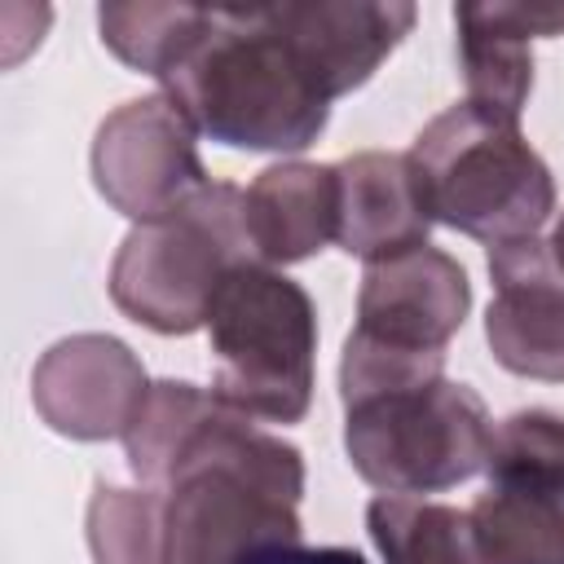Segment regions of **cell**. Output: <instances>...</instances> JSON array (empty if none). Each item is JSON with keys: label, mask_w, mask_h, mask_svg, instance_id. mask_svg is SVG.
<instances>
[{"label": "cell", "mask_w": 564, "mask_h": 564, "mask_svg": "<svg viewBox=\"0 0 564 564\" xmlns=\"http://www.w3.org/2000/svg\"><path fill=\"white\" fill-rule=\"evenodd\" d=\"M159 494L181 564H247L269 546L304 538V454L229 410L216 392L172 449Z\"/></svg>", "instance_id": "6da1fadb"}, {"label": "cell", "mask_w": 564, "mask_h": 564, "mask_svg": "<svg viewBox=\"0 0 564 564\" xmlns=\"http://www.w3.org/2000/svg\"><path fill=\"white\" fill-rule=\"evenodd\" d=\"M159 84L194 132L273 154L313 145L335 101L273 4L212 9L203 35Z\"/></svg>", "instance_id": "7a4b0ae2"}, {"label": "cell", "mask_w": 564, "mask_h": 564, "mask_svg": "<svg viewBox=\"0 0 564 564\" xmlns=\"http://www.w3.org/2000/svg\"><path fill=\"white\" fill-rule=\"evenodd\" d=\"M432 220L489 247L538 238L555 212V176L520 137V123L458 101L441 110L410 145Z\"/></svg>", "instance_id": "3957f363"}, {"label": "cell", "mask_w": 564, "mask_h": 564, "mask_svg": "<svg viewBox=\"0 0 564 564\" xmlns=\"http://www.w3.org/2000/svg\"><path fill=\"white\" fill-rule=\"evenodd\" d=\"M247 260L260 256L247 238L242 189L212 181L185 207L128 229L110 260V300L154 335H189L207 326L216 291Z\"/></svg>", "instance_id": "277c9868"}, {"label": "cell", "mask_w": 564, "mask_h": 564, "mask_svg": "<svg viewBox=\"0 0 564 564\" xmlns=\"http://www.w3.org/2000/svg\"><path fill=\"white\" fill-rule=\"evenodd\" d=\"M212 392L269 423H300L313 401L317 308L300 282L264 260L238 264L212 300Z\"/></svg>", "instance_id": "5b68a950"}, {"label": "cell", "mask_w": 564, "mask_h": 564, "mask_svg": "<svg viewBox=\"0 0 564 564\" xmlns=\"http://www.w3.org/2000/svg\"><path fill=\"white\" fill-rule=\"evenodd\" d=\"M494 423L467 383H414L344 405L352 471L397 498L441 494L485 471Z\"/></svg>", "instance_id": "8992f818"}, {"label": "cell", "mask_w": 564, "mask_h": 564, "mask_svg": "<svg viewBox=\"0 0 564 564\" xmlns=\"http://www.w3.org/2000/svg\"><path fill=\"white\" fill-rule=\"evenodd\" d=\"M194 123L167 97H132L115 106L93 137V185L128 220L145 225L185 207L212 185Z\"/></svg>", "instance_id": "52a82bcc"}, {"label": "cell", "mask_w": 564, "mask_h": 564, "mask_svg": "<svg viewBox=\"0 0 564 564\" xmlns=\"http://www.w3.org/2000/svg\"><path fill=\"white\" fill-rule=\"evenodd\" d=\"M467 308L471 282L463 264L423 242L366 264L352 335L401 357H445V344L458 335Z\"/></svg>", "instance_id": "ba28073f"}, {"label": "cell", "mask_w": 564, "mask_h": 564, "mask_svg": "<svg viewBox=\"0 0 564 564\" xmlns=\"http://www.w3.org/2000/svg\"><path fill=\"white\" fill-rule=\"evenodd\" d=\"M150 392L141 357L115 335H66L31 370L35 414L70 441H110L132 427Z\"/></svg>", "instance_id": "9c48e42d"}, {"label": "cell", "mask_w": 564, "mask_h": 564, "mask_svg": "<svg viewBox=\"0 0 564 564\" xmlns=\"http://www.w3.org/2000/svg\"><path fill=\"white\" fill-rule=\"evenodd\" d=\"M485 339L502 370L564 383V273L542 238L489 247Z\"/></svg>", "instance_id": "30bf717a"}, {"label": "cell", "mask_w": 564, "mask_h": 564, "mask_svg": "<svg viewBox=\"0 0 564 564\" xmlns=\"http://www.w3.org/2000/svg\"><path fill=\"white\" fill-rule=\"evenodd\" d=\"M458 70L467 101L485 115L520 123L533 93L538 35H564V4H516V0H467L454 9Z\"/></svg>", "instance_id": "8fae6325"}, {"label": "cell", "mask_w": 564, "mask_h": 564, "mask_svg": "<svg viewBox=\"0 0 564 564\" xmlns=\"http://www.w3.org/2000/svg\"><path fill=\"white\" fill-rule=\"evenodd\" d=\"M335 176H339L335 242L348 256L375 264V260H388V256H401L427 242L432 212L423 203L410 154L361 150V154L339 159Z\"/></svg>", "instance_id": "7c38bea8"}, {"label": "cell", "mask_w": 564, "mask_h": 564, "mask_svg": "<svg viewBox=\"0 0 564 564\" xmlns=\"http://www.w3.org/2000/svg\"><path fill=\"white\" fill-rule=\"evenodd\" d=\"M273 9L330 88V97L361 88L419 18L405 0H308Z\"/></svg>", "instance_id": "4fadbf2b"}, {"label": "cell", "mask_w": 564, "mask_h": 564, "mask_svg": "<svg viewBox=\"0 0 564 564\" xmlns=\"http://www.w3.org/2000/svg\"><path fill=\"white\" fill-rule=\"evenodd\" d=\"M247 238L264 264H300L335 238L339 176L335 163H273L242 194Z\"/></svg>", "instance_id": "5bb4252c"}, {"label": "cell", "mask_w": 564, "mask_h": 564, "mask_svg": "<svg viewBox=\"0 0 564 564\" xmlns=\"http://www.w3.org/2000/svg\"><path fill=\"white\" fill-rule=\"evenodd\" d=\"M467 516L489 564H564V494L489 485Z\"/></svg>", "instance_id": "9a60e30c"}, {"label": "cell", "mask_w": 564, "mask_h": 564, "mask_svg": "<svg viewBox=\"0 0 564 564\" xmlns=\"http://www.w3.org/2000/svg\"><path fill=\"white\" fill-rule=\"evenodd\" d=\"M366 529L383 564H489L471 516L445 502L379 494L366 507Z\"/></svg>", "instance_id": "2e32d148"}, {"label": "cell", "mask_w": 564, "mask_h": 564, "mask_svg": "<svg viewBox=\"0 0 564 564\" xmlns=\"http://www.w3.org/2000/svg\"><path fill=\"white\" fill-rule=\"evenodd\" d=\"M84 533L93 564H181L159 489H123L97 480L84 511Z\"/></svg>", "instance_id": "e0dca14e"}, {"label": "cell", "mask_w": 564, "mask_h": 564, "mask_svg": "<svg viewBox=\"0 0 564 564\" xmlns=\"http://www.w3.org/2000/svg\"><path fill=\"white\" fill-rule=\"evenodd\" d=\"M207 18L212 9L203 4H101L97 31H101V44L123 66L163 79L203 35Z\"/></svg>", "instance_id": "ac0fdd59"}, {"label": "cell", "mask_w": 564, "mask_h": 564, "mask_svg": "<svg viewBox=\"0 0 564 564\" xmlns=\"http://www.w3.org/2000/svg\"><path fill=\"white\" fill-rule=\"evenodd\" d=\"M212 392L185 383V379H159L150 383L132 427L123 432V454H128V467L132 476L141 480V489H163V476H167V458L172 449L181 445L185 427L194 423V414L203 410Z\"/></svg>", "instance_id": "d6986e66"}, {"label": "cell", "mask_w": 564, "mask_h": 564, "mask_svg": "<svg viewBox=\"0 0 564 564\" xmlns=\"http://www.w3.org/2000/svg\"><path fill=\"white\" fill-rule=\"evenodd\" d=\"M247 564H366V560L348 546H304V542H295V546H269V551L251 555Z\"/></svg>", "instance_id": "ffe728a7"}, {"label": "cell", "mask_w": 564, "mask_h": 564, "mask_svg": "<svg viewBox=\"0 0 564 564\" xmlns=\"http://www.w3.org/2000/svg\"><path fill=\"white\" fill-rule=\"evenodd\" d=\"M551 256H555V264H560V273H564V212H560V220H555V229H551Z\"/></svg>", "instance_id": "44dd1931"}]
</instances>
